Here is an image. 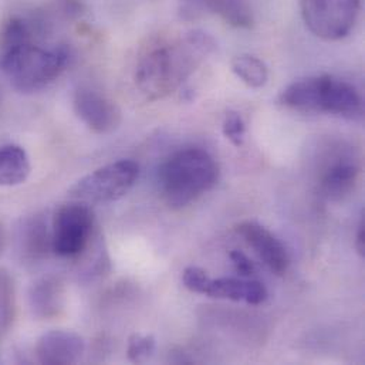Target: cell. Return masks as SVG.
Segmentation results:
<instances>
[{
    "label": "cell",
    "instance_id": "1",
    "mask_svg": "<svg viewBox=\"0 0 365 365\" xmlns=\"http://www.w3.org/2000/svg\"><path fill=\"white\" fill-rule=\"evenodd\" d=\"M215 43L203 31H190L180 40L148 46L135 68L138 90L151 101L175 91L189 74L210 54Z\"/></svg>",
    "mask_w": 365,
    "mask_h": 365
},
{
    "label": "cell",
    "instance_id": "2",
    "mask_svg": "<svg viewBox=\"0 0 365 365\" xmlns=\"http://www.w3.org/2000/svg\"><path fill=\"white\" fill-rule=\"evenodd\" d=\"M279 103L304 114H326L350 121L363 118L364 103L360 91L349 81L330 74L312 76L287 86Z\"/></svg>",
    "mask_w": 365,
    "mask_h": 365
},
{
    "label": "cell",
    "instance_id": "3",
    "mask_svg": "<svg viewBox=\"0 0 365 365\" xmlns=\"http://www.w3.org/2000/svg\"><path fill=\"white\" fill-rule=\"evenodd\" d=\"M219 180L215 158L203 148L189 147L165 160L158 173L164 200L174 209H182L209 192Z\"/></svg>",
    "mask_w": 365,
    "mask_h": 365
},
{
    "label": "cell",
    "instance_id": "4",
    "mask_svg": "<svg viewBox=\"0 0 365 365\" xmlns=\"http://www.w3.org/2000/svg\"><path fill=\"white\" fill-rule=\"evenodd\" d=\"M70 48H46L31 40L0 50V67L10 86L23 94L37 93L54 83L67 68Z\"/></svg>",
    "mask_w": 365,
    "mask_h": 365
},
{
    "label": "cell",
    "instance_id": "5",
    "mask_svg": "<svg viewBox=\"0 0 365 365\" xmlns=\"http://www.w3.org/2000/svg\"><path fill=\"white\" fill-rule=\"evenodd\" d=\"M140 165L131 160H120L104 165L74 183L68 195L87 205L108 203L124 197L138 181Z\"/></svg>",
    "mask_w": 365,
    "mask_h": 365
},
{
    "label": "cell",
    "instance_id": "6",
    "mask_svg": "<svg viewBox=\"0 0 365 365\" xmlns=\"http://www.w3.org/2000/svg\"><path fill=\"white\" fill-rule=\"evenodd\" d=\"M300 6L306 26L316 37L337 41L354 29L361 0H302Z\"/></svg>",
    "mask_w": 365,
    "mask_h": 365
},
{
    "label": "cell",
    "instance_id": "7",
    "mask_svg": "<svg viewBox=\"0 0 365 365\" xmlns=\"http://www.w3.org/2000/svg\"><path fill=\"white\" fill-rule=\"evenodd\" d=\"M94 213L87 203L61 206L53 219L51 250L60 257L80 256L93 236Z\"/></svg>",
    "mask_w": 365,
    "mask_h": 365
},
{
    "label": "cell",
    "instance_id": "8",
    "mask_svg": "<svg viewBox=\"0 0 365 365\" xmlns=\"http://www.w3.org/2000/svg\"><path fill=\"white\" fill-rule=\"evenodd\" d=\"M73 106L76 115L94 134H113L123 123L120 107L111 98L93 88H78L74 94Z\"/></svg>",
    "mask_w": 365,
    "mask_h": 365
},
{
    "label": "cell",
    "instance_id": "9",
    "mask_svg": "<svg viewBox=\"0 0 365 365\" xmlns=\"http://www.w3.org/2000/svg\"><path fill=\"white\" fill-rule=\"evenodd\" d=\"M236 232L256 252L262 262L277 276H283L289 266L290 257L284 245L263 225L255 220H245L236 225Z\"/></svg>",
    "mask_w": 365,
    "mask_h": 365
},
{
    "label": "cell",
    "instance_id": "10",
    "mask_svg": "<svg viewBox=\"0 0 365 365\" xmlns=\"http://www.w3.org/2000/svg\"><path fill=\"white\" fill-rule=\"evenodd\" d=\"M86 351V343L74 331L53 330L44 333L36 344L37 361L46 365H68L78 363Z\"/></svg>",
    "mask_w": 365,
    "mask_h": 365
},
{
    "label": "cell",
    "instance_id": "11",
    "mask_svg": "<svg viewBox=\"0 0 365 365\" xmlns=\"http://www.w3.org/2000/svg\"><path fill=\"white\" fill-rule=\"evenodd\" d=\"M16 252L21 262L36 263L47 256L51 249V232L43 215L21 219L16 230Z\"/></svg>",
    "mask_w": 365,
    "mask_h": 365
},
{
    "label": "cell",
    "instance_id": "12",
    "mask_svg": "<svg viewBox=\"0 0 365 365\" xmlns=\"http://www.w3.org/2000/svg\"><path fill=\"white\" fill-rule=\"evenodd\" d=\"M202 294L220 300L245 302L252 306L264 303L269 296L267 289L263 286V283L245 277H209Z\"/></svg>",
    "mask_w": 365,
    "mask_h": 365
},
{
    "label": "cell",
    "instance_id": "13",
    "mask_svg": "<svg viewBox=\"0 0 365 365\" xmlns=\"http://www.w3.org/2000/svg\"><path fill=\"white\" fill-rule=\"evenodd\" d=\"M29 306L33 316L40 320L58 317L64 309L63 283L53 276L36 280L29 289Z\"/></svg>",
    "mask_w": 365,
    "mask_h": 365
},
{
    "label": "cell",
    "instance_id": "14",
    "mask_svg": "<svg viewBox=\"0 0 365 365\" xmlns=\"http://www.w3.org/2000/svg\"><path fill=\"white\" fill-rule=\"evenodd\" d=\"M360 168L349 158H337L323 173L320 181V193L331 202L343 200L349 196L359 180Z\"/></svg>",
    "mask_w": 365,
    "mask_h": 365
},
{
    "label": "cell",
    "instance_id": "15",
    "mask_svg": "<svg viewBox=\"0 0 365 365\" xmlns=\"http://www.w3.org/2000/svg\"><path fill=\"white\" fill-rule=\"evenodd\" d=\"M185 11L209 10L237 29L253 26V11L249 0H181Z\"/></svg>",
    "mask_w": 365,
    "mask_h": 365
},
{
    "label": "cell",
    "instance_id": "16",
    "mask_svg": "<svg viewBox=\"0 0 365 365\" xmlns=\"http://www.w3.org/2000/svg\"><path fill=\"white\" fill-rule=\"evenodd\" d=\"M31 173L30 158L24 148L14 144L0 147V186H17Z\"/></svg>",
    "mask_w": 365,
    "mask_h": 365
},
{
    "label": "cell",
    "instance_id": "17",
    "mask_svg": "<svg viewBox=\"0 0 365 365\" xmlns=\"http://www.w3.org/2000/svg\"><path fill=\"white\" fill-rule=\"evenodd\" d=\"M233 74L250 88H262L269 80V68L263 60L252 54H240L232 61Z\"/></svg>",
    "mask_w": 365,
    "mask_h": 365
},
{
    "label": "cell",
    "instance_id": "18",
    "mask_svg": "<svg viewBox=\"0 0 365 365\" xmlns=\"http://www.w3.org/2000/svg\"><path fill=\"white\" fill-rule=\"evenodd\" d=\"M16 317V287L10 273L0 267V336L6 334Z\"/></svg>",
    "mask_w": 365,
    "mask_h": 365
},
{
    "label": "cell",
    "instance_id": "19",
    "mask_svg": "<svg viewBox=\"0 0 365 365\" xmlns=\"http://www.w3.org/2000/svg\"><path fill=\"white\" fill-rule=\"evenodd\" d=\"M155 351V337L133 334L128 340V360L133 363H145Z\"/></svg>",
    "mask_w": 365,
    "mask_h": 365
},
{
    "label": "cell",
    "instance_id": "20",
    "mask_svg": "<svg viewBox=\"0 0 365 365\" xmlns=\"http://www.w3.org/2000/svg\"><path fill=\"white\" fill-rule=\"evenodd\" d=\"M222 131L226 140L235 147H242L246 137V124L237 111H227L222 123Z\"/></svg>",
    "mask_w": 365,
    "mask_h": 365
},
{
    "label": "cell",
    "instance_id": "21",
    "mask_svg": "<svg viewBox=\"0 0 365 365\" xmlns=\"http://www.w3.org/2000/svg\"><path fill=\"white\" fill-rule=\"evenodd\" d=\"M209 277H210V276H209L203 269L190 266V267H186V269L183 270V286H185L189 292H192V293L202 294V293H203V289H205V284H206V282L209 280Z\"/></svg>",
    "mask_w": 365,
    "mask_h": 365
},
{
    "label": "cell",
    "instance_id": "22",
    "mask_svg": "<svg viewBox=\"0 0 365 365\" xmlns=\"http://www.w3.org/2000/svg\"><path fill=\"white\" fill-rule=\"evenodd\" d=\"M230 260L233 263V267L235 270L237 272V274L240 277H245V279H250L256 269H255V264L253 262L240 250H233L230 252Z\"/></svg>",
    "mask_w": 365,
    "mask_h": 365
},
{
    "label": "cell",
    "instance_id": "23",
    "mask_svg": "<svg viewBox=\"0 0 365 365\" xmlns=\"http://www.w3.org/2000/svg\"><path fill=\"white\" fill-rule=\"evenodd\" d=\"M356 247L357 252L361 257L365 256V217L361 219L360 226H359V232H357V242H356Z\"/></svg>",
    "mask_w": 365,
    "mask_h": 365
},
{
    "label": "cell",
    "instance_id": "24",
    "mask_svg": "<svg viewBox=\"0 0 365 365\" xmlns=\"http://www.w3.org/2000/svg\"><path fill=\"white\" fill-rule=\"evenodd\" d=\"M4 249H6V232L3 229V225L0 223V256L3 255Z\"/></svg>",
    "mask_w": 365,
    "mask_h": 365
}]
</instances>
